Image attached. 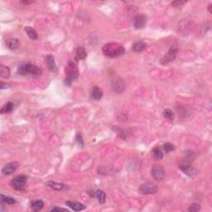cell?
<instances>
[{
  "instance_id": "obj_5",
  "label": "cell",
  "mask_w": 212,
  "mask_h": 212,
  "mask_svg": "<svg viewBox=\"0 0 212 212\" xmlns=\"http://www.w3.org/2000/svg\"><path fill=\"white\" fill-rule=\"evenodd\" d=\"M158 190V187L157 185H155L151 182L143 183L138 188V191L142 195H151V194H156Z\"/></svg>"
},
{
  "instance_id": "obj_14",
  "label": "cell",
  "mask_w": 212,
  "mask_h": 212,
  "mask_svg": "<svg viewBox=\"0 0 212 212\" xmlns=\"http://www.w3.org/2000/svg\"><path fill=\"white\" fill-rule=\"evenodd\" d=\"M103 96V92L98 86H94L92 88L90 93V98L94 100H99Z\"/></svg>"
},
{
  "instance_id": "obj_31",
  "label": "cell",
  "mask_w": 212,
  "mask_h": 212,
  "mask_svg": "<svg viewBox=\"0 0 212 212\" xmlns=\"http://www.w3.org/2000/svg\"><path fill=\"white\" fill-rule=\"evenodd\" d=\"M51 211H67V210L60 207H53L52 209H51Z\"/></svg>"
},
{
  "instance_id": "obj_1",
  "label": "cell",
  "mask_w": 212,
  "mask_h": 212,
  "mask_svg": "<svg viewBox=\"0 0 212 212\" xmlns=\"http://www.w3.org/2000/svg\"><path fill=\"white\" fill-rule=\"evenodd\" d=\"M102 51L104 53V55L108 57L116 58L123 55L125 50L123 45L117 42H108L103 46Z\"/></svg>"
},
{
  "instance_id": "obj_9",
  "label": "cell",
  "mask_w": 212,
  "mask_h": 212,
  "mask_svg": "<svg viewBox=\"0 0 212 212\" xmlns=\"http://www.w3.org/2000/svg\"><path fill=\"white\" fill-rule=\"evenodd\" d=\"M151 174H152V176L156 181H161V180H163L164 176H165V171H164L163 167L161 166L154 165L152 167Z\"/></svg>"
},
{
  "instance_id": "obj_10",
  "label": "cell",
  "mask_w": 212,
  "mask_h": 212,
  "mask_svg": "<svg viewBox=\"0 0 212 212\" xmlns=\"http://www.w3.org/2000/svg\"><path fill=\"white\" fill-rule=\"evenodd\" d=\"M18 167V163L16 161H12L8 163L5 164L3 167L2 168V173L4 176H9L11 174L16 171V170Z\"/></svg>"
},
{
  "instance_id": "obj_7",
  "label": "cell",
  "mask_w": 212,
  "mask_h": 212,
  "mask_svg": "<svg viewBox=\"0 0 212 212\" xmlns=\"http://www.w3.org/2000/svg\"><path fill=\"white\" fill-rule=\"evenodd\" d=\"M177 51H178V49H177L176 46H171V48L169 49V51H167V53H166V55L161 58V64L162 65H166V64H168L169 62L173 61L176 59V55H177Z\"/></svg>"
},
{
  "instance_id": "obj_13",
  "label": "cell",
  "mask_w": 212,
  "mask_h": 212,
  "mask_svg": "<svg viewBox=\"0 0 212 212\" xmlns=\"http://www.w3.org/2000/svg\"><path fill=\"white\" fill-rule=\"evenodd\" d=\"M65 205L69 206L70 209H72L75 211H80L85 209V205H84L81 203L77 202V201H72V200H67L65 201Z\"/></svg>"
},
{
  "instance_id": "obj_27",
  "label": "cell",
  "mask_w": 212,
  "mask_h": 212,
  "mask_svg": "<svg viewBox=\"0 0 212 212\" xmlns=\"http://www.w3.org/2000/svg\"><path fill=\"white\" fill-rule=\"evenodd\" d=\"M175 148H176V147H175V145L172 144V143H171V142H166L165 144L163 145V149L164 151L166 152H171V151H174L175 150Z\"/></svg>"
},
{
  "instance_id": "obj_17",
  "label": "cell",
  "mask_w": 212,
  "mask_h": 212,
  "mask_svg": "<svg viewBox=\"0 0 212 212\" xmlns=\"http://www.w3.org/2000/svg\"><path fill=\"white\" fill-rule=\"evenodd\" d=\"M146 46H147V45L143 41H137L132 45V51H135V52H141L146 48Z\"/></svg>"
},
{
  "instance_id": "obj_21",
  "label": "cell",
  "mask_w": 212,
  "mask_h": 212,
  "mask_svg": "<svg viewBox=\"0 0 212 212\" xmlns=\"http://www.w3.org/2000/svg\"><path fill=\"white\" fill-rule=\"evenodd\" d=\"M13 108H14V104H13V103H12V102L10 101L7 102V104H5L4 105H3V107L1 108V113H2V114H4V113H11L12 111V109H13Z\"/></svg>"
},
{
  "instance_id": "obj_23",
  "label": "cell",
  "mask_w": 212,
  "mask_h": 212,
  "mask_svg": "<svg viewBox=\"0 0 212 212\" xmlns=\"http://www.w3.org/2000/svg\"><path fill=\"white\" fill-rule=\"evenodd\" d=\"M44 206V202L41 200H36L31 203V209L35 211H38V210H41Z\"/></svg>"
},
{
  "instance_id": "obj_29",
  "label": "cell",
  "mask_w": 212,
  "mask_h": 212,
  "mask_svg": "<svg viewBox=\"0 0 212 212\" xmlns=\"http://www.w3.org/2000/svg\"><path fill=\"white\" fill-rule=\"evenodd\" d=\"M75 138H76V141H77L78 144H79L80 146L83 147V146H84V141H83V138H82L81 134L78 132L77 134H76V137H75Z\"/></svg>"
},
{
  "instance_id": "obj_2",
  "label": "cell",
  "mask_w": 212,
  "mask_h": 212,
  "mask_svg": "<svg viewBox=\"0 0 212 212\" xmlns=\"http://www.w3.org/2000/svg\"><path fill=\"white\" fill-rule=\"evenodd\" d=\"M65 83L67 85H70L71 82L74 80H76L79 77V70H78L77 65H75V62H73L72 60H69L67 66L65 67Z\"/></svg>"
},
{
  "instance_id": "obj_33",
  "label": "cell",
  "mask_w": 212,
  "mask_h": 212,
  "mask_svg": "<svg viewBox=\"0 0 212 212\" xmlns=\"http://www.w3.org/2000/svg\"><path fill=\"white\" fill-rule=\"evenodd\" d=\"M33 1H22V3H23V4H26V5H28V4H31V3H33Z\"/></svg>"
},
{
  "instance_id": "obj_8",
  "label": "cell",
  "mask_w": 212,
  "mask_h": 212,
  "mask_svg": "<svg viewBox=\"0 0 212 212\" xmlns=\"http://www.w3.org/2000/svg\"><path fill=\"white\" fill-rule=\"evenodd\" d=\"M178 167L181 169V171H183L186 175H187L188 176H194L195 175L197 174L196 170H195V169L190 165V162L187 161L181 162V163L179 164Z\"/></svg>"
},
{
  "instance_id": "obj_26",
  "label": "cell",
  "mask_w": 212,
  "mask_h": 212,
  "mask_svg": "<svg viewBox=\"0 0 212 212\" xmlns=\"http://www.w3.org/2000/svg\"><path fill=\"white\" fill-rule=\"evenodd\" d=\"M152 152H153V156H154L155 159L157 160H161L163 158V153L161 152V150L159 148V147H155L152 150Z\"/></svg>"
},
{
  "instance_id": "obj_30",
  "label": "cell",
  "mask_w": 212,
  "mask_h": 212,
  "mask_svg": "<svg viewBox=\"0 0 212 212\" xmlns=\"http://www.w3.org/2000/svg\"><path fill=\"white\" fill-rule=\"evenodd\" d=\"M186 1H174V2H171V5L173 7H180L181 5L185 4Z\"/></svg>"
},
{
  "instance_id": "obj_6",
  "label": "cell",
  "mask_w": 212,
  "mask_h": 212,
  "mask_svg": "<svg viewBox=\"0 0 212 212\" xmlns=\"http://www.w3.org/2000/svg\"><path fill=\"white\" fill-rule=\"evenodd\" d=\"M111 84H112V89H113V91L117 94H120L125 89V83L122 78L118 77V76H115L113 78L111 81Z\"/></svg>"
},
{
  "instance_id": "obj_20",
  "label": "cell",
  "mask_w": 212,
  "mask_h": 212,
  "mask_svg": "<svg viewBox=\"0 0 212 212\" xmlns=\"http://www.w3.org/2000/svg\"><path fill=\"white\" fill-rule=\"evenodd\" d=\"M94 196L97 198V200H99V203L101 204H104L106 200V195L104 193V190H98L94 192Z\"/></svg>"
},
{
  "instance_id": "obj_25",
  "label": "cell",
  "mask_w": 212,
  "mask_h": 212,
  "mask_svg": "<svg viewBox=\"0 0 212 212\" xmlns=\"http://www.w3.org/2000/svg\"><path fill=\"white\" fill-rule=\"evenodd\" d=\"M0 197H1V201L2 203H5V204H14V203H16V200L12 197H10V196H7V195H4L2 194L0 195Z\"/></svg>"
},
{
  "instance_id": "obj_3",
  "label": "cell",
  "mask_w": 212,
  "mask_h": 212,
  "mask_svg": "<svg viewBox=\"0 0 212 212\" xmlns=\"http://www.w3.org/2000/svg\"><path fill=\"white\" fill-rule=\"evenodd\" d=\"M17 73L21 75H40L41 74V70L31 63H26L20 65L17 69Z\"/></svg>"
},
{
  "instance_id": "obj_11",
  "label": "cell",
  "mask_w": 212,
  "mask_h": 212,
  "mask_svg": "<svg viewBox=\"0 0 212 212\" xmlns=\"http://www.w3.org/2000/svg\"><path fill=\"white\" fill-rule=\"evenodd\" d=\"M147 23V17L143 14L137 15L133 18V26L136 29L143 28Z\"/></svg>"
},
{
  "instance_id": "obj_22",
  "label": "cell",
  "mask_w": 212,
  "mask_h": 212,
  "mask_svg": "<svg viewBox=\"0 0 212 212\" xmlns=\"http://www.w3.org/2000/svg\"><path fill=\"white\" fill-rule=\"evenodd\" d=\"M0 76L2 78H8L10 76L9 68L4 65H0Z\"/></svg>"
},
{
  "instance_id": "obj_15",
  "label": "cell",
  "mask_w": 212,
  "mask_h": 212,
  "mask_svg": "<svg viewBox=\"0 0 212 212\" xmlns=\"http://www.w3.org/2000/svg\"><path fill=\"white\" fill-rule=\"evenodd\" d=\"M46 65L48 66V69L52 72H56L57 71V67H56V65H55V60H54V57H53L51 55H48L46 58Z\"/></svg>"
},
{
  "instance_id": "obj_32",
  "label": "cell",
  "mask_w": 212,
  "mask_h": 212,
  "mask_svg": "<svg viewBox=\"0 0 212 212\" xmlns=\"http://www.w3.org/2000/svg\"><path fill=\"white\" fill-rule=\"evenodd\" d=\"M7 87H8V84H5V83H3V82H1V85H0V88H1V89H6V88H7Z\"/></svg>"
},
{
  "instance_id": "obj_16",
  "label": "cell",
  "mask_w": 212,
  "mask_h": 212,
  "mask_svg": "<svg viewBox=\"0 0 212 212\" xmlns=\"http://www.w3.org/2000/svg\"><path fill=\"white\" fill-rule=\"evenodd\" d=\"M87 56V52L85 51V49L83 47V46H79L76 48V51H75V59L76 61L80 60H84V58Z\"/></svg>"
},
{
  "instance_id": "obj_12",
  "label": "cell",
  "mask_w": 212,
  "mask_h": 212,
  "mask_svg": "<svg viewBox=\"0 0 212 212\" xmlns=\"http://www.w3.org/2000/svg\"><path fill=\"white\" fill-rule=\"evenodd\" d=\"M46 185L49 187L52 188L53 190H67L69 189V186L67 185H65L64 183H59V182H55V181H47Z\"/></svg>"
},
{
  "instance_id": "obj_18",
  "label": "cell",
  "mask_w": 212,
  "mask_h": 212,
  "mask_svg": "<svg viewBox=\"0 0 212 212\" xmlns=\"http://www.w3.org/2000/svg\"><path fill=\"white\" fill-rule=\"evenodd\" d=\"M6 44H7V46L8 48L14 50V49H17L19 46L20 43L19 41L17 38H9L6 41Z\"/></svg>"
},
{
  "instance_id": "obj_24",
  "label": "cell",
  "mask_w": 212,
  "mask_h": 212,
  "mask_svg": "<svg viewBox=\"0 0 212 212\" xmlns=\"http://www.w3.org/2000/svg\"><path fill=\"white\" fill-rule=\"evenodd\" d=\"M163 116L164 118H166L167 120L172 121L174 119V113L173 111L170 109V108H166L163 111Z\"/></svg>"
},
{
  "instance_id": "obj_34",
  "label": "cell",
  "mask_w": 212,
  "mask_h": 212,
  "mask_svg": "<svg viewBox=\"0 0 212 212\" xmlns=\"http://www.w3.org/2000/svg\"><path fill=\"white\" fill-rule=\"evenodd\" d=\"M211 6L212 4H209V7H208V9H209V12L211 13Z\"/></svg>"
},
{
  "instance_id": "obj_19",
  "label": "cell",
  "mask_w": 212,
  "mask_h": 212,
  "mask_svg": "<svg viewBox=\"0 0 212 212\" xmlns=\"http://www.w3.org/2000/svg\"><path fill=\"white\" fill-rule=\"evenodd\" d=\"M24 30L26 32V34H27V36H28L31 40H36V39H37L38 36H37V32H36V31L35 29L31 27V26H25Z\"/></svg>"
},
{
  "instance_id": "obj_28",
  "label": "cell",
  "mask_w": 212,
  "mask_h": 212,
  "mask_svg": "<svg viewBox=\"0 0 212 212\" xmlns=\"http://www.w3.org/2000/svg\"><path fill=\"white\" fill-rule=\"evenodd\" d=\"M200 210V205H198V204H195V203H193V204H191V205H190L189 209H188V210H189V211H190V212H196V211H199Z\"/></svg>"
},
{
  "instance_id": "obj_4",
  "label": "cell",
  "mask_w": 212,
  "mask_h": 212,
  "mask_svg": "<svg viewBox=\"0 0 212 212\" xmlns=\"http://www.w3.org/2000/svg\"><path fill=\"white\" fill-rule=\"evenodd\" d=\"M26 181H27V176L25 175H19L12 179L10 182V185L12 186V187L14 188L15 190L22 191L24 190Z\"/></svg>"
}]
</instances>
